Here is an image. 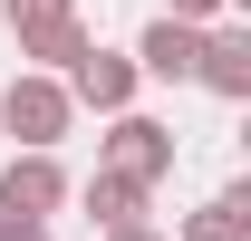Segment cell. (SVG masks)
<instances>
[{"label": "cell", "mask_w": 251, "mask_h": 241, "mask_svg": "<svg viewBox=\"0 0 251 241\" xmlns=\"http://www.w3.org/2000/svg\"><path fill=\"white\" fill-rule=\"evenodd\" d=\"M0 10H10L20 58H39V77H68V68L87 58V20H77V0H0Z\"/></svg>", "instance_id": "cell-1"}, {"label": "cell", "mask_w": 251, "mask_h": 241, "mask_svg": "<svg viewBox=\"0 0 251 241\" xmlns=\"http://www.w3.org/2000/svg\"><path fill=\"white\" fill-rule=\"evenodd\" d=\"M68 203V174H58V154H20L10 174H0V241H20V232H49V212Z\"/></svg>", "instance_id": "cell-2"}, {"label": "cell", "mask_w": 251, "mask_h": 241, "mask_svg": "<svg viewBox=\"0 0 251 241\" xmlns=\"http://www.w3.org/2000/svg\"><path fill=\"white\" fill-rule=\"evenodd\" d=\"M97 174H116V183H135V193H155V183L174 174V125H155V116H116V125H106Z\"/></svg>", "instance_id": "cell-3"}, {"label": "cell", "mask_w": 251, "mask_h": 241, "mask_svg": "<svg viewBox=\"0 0 251 241\" xmlns=\"http://www.w3.org/2000/svg\"><path fill=\"white\" fill-rule=\"evenodd\" d=\"M68 116H77V106H68V87L58 77H10V87H0V125H10V135H20V154H49L68 135Z\"/></svg>", "instance_id": "cell-4"}, {"label": "cell", "mask_w": 251, "mask_h": 241, "mask_svg": "<svg viewBox=\"0 0 251 241\" xmlns=\"http://www.w3.org/2000/svg\"><path fill=\"white\" fill-rule=\"evenodd\" d=\"M68 106H97V116H135V58H116V48H87V58L58 77Z\"/></svg>", "instance_id": "cell-5"}, {"label": "cell", "mask_w": 251, "mask_h": 241, "mask_svg": "<svg viewBox=\"0 0 251 241\" xmlns=\"http://www.w3.org/2000/svg\"><path fill=\"white\" fill-rule=\"evenodd\" d=\"M193 58H203V29H184V20H155V29L135 39V77H174L184 87Z\"/></svg>", "instance_id": "cell-6"}, {"label": "cell", "mask_w": 251, "mask_h": 241, "mask_svg": "<svg viewBox=\"0 0 251 241\" xmlns=\"http://www.w3.org/2000/svg\"><path fill=\"white\" fill-rule=\"evenodd\" d=\"M193 77H203L213 96H251V29H203Z\"/></svg>", "instance_id": "cell-7"}, {"label": "cell", "mask_w": 251, "mask_h": 241, "mask_svg": "<svg viewBox=\"0 0 251 241\" xmlns=\"http://www.w3.org/2000/svg\"><path fill=\"white\" fill-rule=\"evenodd\" d=\"M184 241H251V193L232 183V193H213V203L184 222Z\"/></svg>", "instance_id": "cell-8"}, {"label": "cell", "mask_w": 251, "mask_h": 241, "mask_svg": "<svg viewBox=\"0 0 251 241\" xmlns=\"http://www.w3.org/2000/svg\"><path fill=\"white\" fill-rule=\"evenodd\" d=\"M87 212L106 222V232H126V222H145V193H135V183H116V174H97V183H87Z\"/></svg>", "instance_id": "cell-9"}, {"label": "cell", "mask_w": 251, "mask_h": 241, "mask_svg": "<svg viewBox=\"0 0 251 241\" xmlns=\"http://www.w3.org/2000/svg\"><path fill=\"white\" fill-rule=\"evenodd\" d=\"M213 10H222V0H164V20H184V29H203Z\"/></svg>", "instance_id": "cell-10"}, {"label": "cell", "mask_w": 251, "mask_h": 241, "mask_svg": "<svg viewBox=\"0 0 251 241\" xmlns=\"http://www.w3.org/2000/svg\"><path fill=\"white\" fill-rule=\"evenodd\" d=\"M106 241H164V232H145V222H126V232H106Z\"/></svg>", "instance_id": "cell-11"}, {"label": "cell", "mask_w": 251, "mask_h": 241, "mask_svg": "<svg viewBox=\"0 0 251 241\" xmlns=\"http://www.w3.org/2000/svg\"><path fill=\"white\" fill-rule=\"evenodd\" d=\"M20 241H49V232H20Z\"/></svg>", "instance_id": "cell-12"}]
</instances>
